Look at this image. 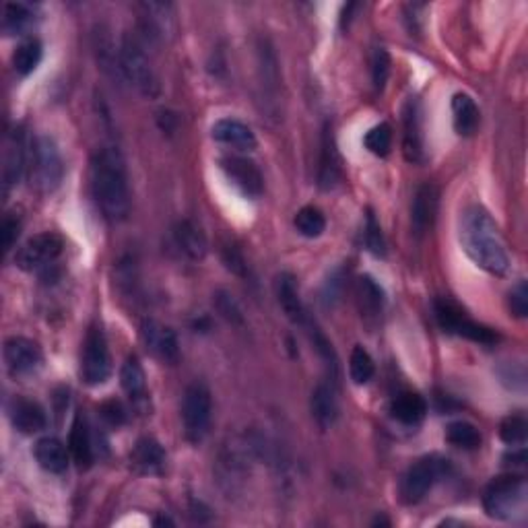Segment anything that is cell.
I'll use <instances>...</instances> for the list:
<instances>
[{
    "mask_svg": "<svg viewBox=\"0 0 528 528\" xmlns=\"http://www.w3.org/2000/svg\"><path fill=\"white\" fill-rule=\"evenodd\" d=\"M459 240L472 263L481 271L502 277L510 271V254L502 240L500 227L493 217L479 204H471L462 211L459 225Z\"/></svg>",
    "mask_w": 528,
    "mask_h": 528,
    "instance_id": "obj_1",
    "label": "cell"
},
{
    "mask_svg": "<svg viewBox=\"0 0 528 528\" xmlns=\"http://www.w3.org/2000/svg\"><path fill=\"white\" fill-rule=\"evenodd\" d=\"M91 188L99 211L112 223L130 215V184L124 157L118 147L99 149L91 161Z\"/></svg>",
    "mask_w": 528,
    "mask_h": 528,
    "instance_id": "obj_2",
    "label": "cell"
},
{
    "mask_svg": "<svg viewBox=\"0 0 528 528\" xmlns=\"http://www.w3.org/2000/svg\"><path fill=\"white\" fill-rule=\"evenodd\" d=\"M120 68L124 81L135 87L143 98L155 99L161 93L160 78L147 54V46L140 42L139 36H124L120 44Z\"/></svg>",
    "mask_w": 528,
    "mask_h": 528,
    "instance_id": "obj_3",
    "label": "cell"
},
{
    "mask_svg": "<svg viewBox=\"0 0 528 528\" xmlns=\"http://www.w3.org/2000/svg\"><path fill=\"white\" fill-rule=\"evenodd\" d=\"M29 178L39 192L50 194L65 180V160L58 145L50 137H37L29 147Z\"/></svg>",
    "mask_w": 528,
    "mask_h": 528,
    "instance_id": "obj_4",
    "label": "cell"
},
{
    "mask_svg": "<svg viewBox=\"0 0 528 528\" xmlns=\"http://www.w3.org/2000/svg\"><path fill=\"white\" fill-rule=\"evenodd\" d=\"M526 506V481L520 475L495 477L483 493L485 514L495 520H514Z\"/></svg>",
    "mask_w": 528,
    "mask_h": 528,
    "instance_id": "obj_5",
    "label": "cell"
},
{
    "mask_svg": "<svg viewBox=\"0 0 528 528\" xmlns=\"http://www.w3.org/2000/svg\"><path fill=\"white\" fill-rule=\"evenodd\" d=\"M450 471V462L442 456H425L407 469L400 479V500L407 506L419 503L428 495L440 479H444Z\"/></svg>",
    "mask_w": 528,
    "mask_h": 528,
    "instance_id": "obj_6",
    "label": "cell"
},
{
    "mask_svg": "<svg viewBox=\"0 0 528 528\" xmlns=\"http://www.w3.org/2000/svg\"><path fill=\"white\" fill-rule=\"evenodd\" d=\"M212 419V399L211 392L204 384L194 382L184 392L182 403V421H184V436L188 442L201 444L209 436Z\"/></svg>",
    "mask_w": 528,
    "mask_h": 528,
    "instance_id": "obj_7",
    "label": "cell"
},
{
    "mask_svg": "<svg viewBox=\"0 0 528 528\" xmlns=\"http://www.w3.org/2000/svg\"><path fill=\"white\" fill-rule=\"evenodd\" d=\"M433 312H436L438 325L444 330V333L459 335L481 345H492L495 343V338H498L493 335L492 328L471 320L467 316V312L461 310V307L454 302H450V299H436V304H433Z\"/></svg>",
    "mask_w": 528,
    "mask_h": 528,
    "instance_id": "obj_8",
    "label": "cell"
},
{
    "mask_svg": "<svg viewBox=\"0 0 528 528\" xmlns=\"http://www.w3.org/2000/svg\"><path fill=\"white\" fill-rule=\"evenodd\" d=\"M139 37L145 46L168 44L176 34V11L170 3H140L139 6Z\"/></svg>",
    "mask_w": 528,
    "mask_h": 528,
    "instance_id": "obj_9",
    "label": "cell"
},
{
    "mask_svg": "<svg viewBox=\"0 0 528 528\" xmlns=\"http://www.w3.org/2000/svg\"><path fill=\"white\" fill-rule=\"evenodd\" d=\"M112 374V359H109V349L104 330L93 325L87 330L83 353H81V378L85 384L101 386Z\"/></svg>",
    "mask_w": 528,
    "mask_h": 528,
    "instance_id": "obj_10",
    "label": "cell"
},
{
    "mask_svg": "<svg viewBox=\"0 0 528 528\" xmlns=\"http://www.w3.org/2000/svg\"><path fill=\"white\" fill-rule=\"evenodd\" d=\"M65 250V242L58 233L46 232L29 238L15 254V264L19 266L21 271L34 273L39 269H46V266L52 264L54 260H58V256Z\"/></svg>",
    "mask_w": 528,
    "mask_h": 528,
    "instance_id": "obj_11",
    "label": "cell"
},
{
    "mask_svg": "<svg viewBox=\"0 0 528 528\" xmlns=\"http://www.w3.org/2000/svg\"><path fill=\"white\" fill-rule=\"evenodd\" d=\"M5 364L13 376H31L44 364L42 347L26 336H11L5 341Z\"/></svg>",
    "mask_w": 528,
    "mask_h": 528,
    "instance_id": "obj_12",
    "label": "cell"
},
{
    "mask_svg": "<svg viewBox=\"0 0 528 528\" xmlns=\"http://www.w3.org/2000/svg\"><path fill=\"white\" fill-rule=\"evenodd\" d=\"M222 170L225 173V178L238 188L242 194L250 196V199H258L264 191V178L260 173L258 165L248 160V157L242 155H225L222 157Z\"/></svg>",
    "mask_w": 528,
    "mask_h": 528,
    "instance_id": "obj_13",
    "label": "cell"
},
{
    "mask_svg": "<svg viewBox=\"0 0 528 528\" xmlns=\"http://www.w3.org/2000/svg\"><path fill=\"white\" fill-rule=\"evenodd\" d=\"M140 333H143L147 349L151 351L157 359H161L163 364H178L180 343L176 333H173L170 326H165L157 320H145Z\"/></svg>",
    "mask_w": 528,
    "mask_h": 528,
    "instance_id": "obj_14",
    "label": "cell"
},
{
    "mask_svg": "<svg viewBox=\"0 0 528 528\" xmlns=\"http://www.w3.org/2000/svg\"><path fill=\"white\" fill-rule=\"evenodd\" d=\"M438 202L440 192L433 184H423L417 188L411 202V227L415 238H423L428 233L438 215Z\"/></svg>",
    "mask_w": 528,
    "mask_h": 528,
    "instance_id": "obj_15",
    "label": "cell"
},
{
    "mask_svg": "<svg viewBox=\"0 0 528 528\" xmlns=\"http://www.w3.org/2000/svg\"><path fill=\"white\" fill-rule=\"evenodd\" d=\"M403 151L407 161L419 163L423 160V120H421V106L417 99H409L403 114Z\"/></svg>",
    "mask_w": 528,
    "mask_h": 528,
    "instance_id": "obj_16",
    "label": "cell"
},
{
    "mask_svg": "<svg viewBox=\"0 0 528 528\" xmlns=\"http://www.w3.org/2000/svg\"><path fill=\"white\" fill-rule=\"evenodd\" d=\"M9 417L13 428L23 436H34L48 425V415H46L44 407L31 399H15L9 407Z\"/></svg>",
    "mask_w": 528,
    "mask_h": 528,
    "instance_id": "obj_17",
    "label": "cell"
},
{
    "mask_svg": "<svg viewBox=\"0 0 528 528\" xmlns=\"http://www.w3.org/2000/svg\"><path fill=\"white\" fill-rule=\"evenodd\" d=\"M212 139L217 143L238 149V151H254L256 149V135L252 132L248 124H243L235 118H222L212 124L211 129Z\"/></svg>",
    "mask_w": 528,
    "mask_h": 528,
    "instance_id": "obj_18",
    "label": "cell"
},
{
    "mask_svg": "<svg viewBox=\"0 0 528 528\" xmlns=\"http://www.w3.org/2000/svg\"><path fill=\"white\" fill-rule=\"evenodd\" d=\"M341 180V157H338L336 140L333 135L330 124L322 130V143H320V165H318V184L322 191H330Z\"/></svg>",
    "mask_w": 528,
    "mask_h": 528,
    "instance_id": "obj_19",
    "label": "cell"
},
{
    "mask_svg": "<svg viewBox=\"0 0 528 528\" xmlns=\"http://www.w3.org/2000/svg\"><path fill=\"white\" fill-rule=\"evenodd\" d=\"M168 454L153 438H140L130 452V467L139 475H161Z\"/></svg>",
    "mask_w": 528,
    "mask_h": 528,
    "instance_id": "obj_20",
    "label": "cell"
},
{
    "mask_svg": "<svg viewBox=\"0 0 528 528\" xmlns=\"http://www.w3.org/2000/svg\"><path fill=\"white\" fill-rule=\"evenodd\" d=\"M277 299H279V305L281 310L285 312V316L294 322V325L304 326L307 320V312L304 307L302 297H299V289H297V281L291 273H281L277 277Z\"/></svg>",
    "mask_w": 528,
    "mask_h": 528,
    "instance_id": "obj_21",
    "label": "cell"
},
{
    "mask_svg": "<svg viewBox=\"0 0 528 528\" xmlns=\"http://www.w3.org/2000/svg\"><path fill=\"white\" fill-rule=\"evenodd\" d=\"M173 242H176L180 252H182L186 258L194 260V263H199V260L207 256L209 250L207 235H204L201 227L191 222V219H184V222L176 223V227H173Z\"/></svg>",
    "mask_w": 528,
    "mask_h": 528,
    "instance_id": "obj_22",
    "label": "cell"
},
{
    "mask_svg": "<svg viewBox=\"0 0 528 528\" xmlns=\"http://www.w3.org/2000/svg\"><path fill=\"white\" fill-rule=\"evenodd\" d=\"M258 75H260V87H263V96L271 104H277L279 98V62L274 57V50L271 48V44L260 42L258 46Z\"/></svg>",
    "mask_w": 528,
    "mask_h": 528,
    "instance_id": "obj_23",
    "label": "cell"
},
{
    "mask_svg": "<svg viewBox=\"0 0 528 528\" xmlns=\"http://www.w3.org/2000/svg\"><path fill=\"white\" fill-rule=\"evenodd\" d=\"M27 153L26 145H23V132L15 130V135L6 140V153H5V168H3V186L5 192H9L15 184H19L23 171L27 168Z\"/></svg>",
    "mask_w": 528,
    "mask_h": 528,
    "instance_id": "obj_24",
    "label": "cell"
},
{
    "mask_svg": "<svg viewBox=\"0 0 528 528\" xmlns=\"http://www.w3.org/2000/svg\"><path fill=\"white\" fill-rule=\"evenodd\" d=\"M310 411L320 430H330L338 419L336 392L330 384H318L312 392Z\"/></svg>",
    "mask_w": 528,
    "mask_h": 528,
    "instance_id": "obj_25",
    "label": "cell"
},
{
    "mask_svg": "<svg viewBox=\"0 0 528 528\" xmlns=\"http://www.w3.org/2000/svg\"><path fill=\"white\" fill-rule=\"evenodd\" d=\"M481 112L475 99L467 93H456L452 98V124L459 137H472L479 129Z\"/></svg>",
    "mask_w": 528,
    "mask_h": 528,
    "instance_id": "obj_26",
    "label": "cell"
},
{
    "mask_svg": "<svg viewBox=\"0 0 528 528\" xmlns=\"http://www.w3.org/2000/svg\"><path fill=\"white\" fill-rule=\"evenodd\" d=\"M34 456L39 467L54 475H60L68 469V452L65 444L57 438H42L34 446Z\"/></svg>",
    "mask_w": 528,
    "mask_h": 528,
    "instance_id": "obj_27",
    "label": "cell"
},
{
    "mask_svg": "<svg viewBox=\"0 0 528 528\" xmlns=\"http://www.w3.org/2000/svg\"><path fill=\"white\" fill-rule=\"evenodd\" d=\"M120 384L135 407L147 405V376L139 357H129L120 369Z\"/></svg>",
    "mask_w": 528,
    "mask_h": 528,
    "instance_id": "obj_28",
    "label": "cell"
},
{
    "mask_svg": "<svg viewBox=\"0 0 528 528\" xmlns=\"http://www.w3.org/2000/svg\"><path fill=\"white\" fill-rule=\"evenodd\" d=\"M357 304L361 316L366 320H378L382 316L386 304L384 289L378 285L376 279L369 277V274H364V277H359L357 281Z\"/></svg>",
    "mask_w": 528,
    "mask_h": 528,
    "instance_id": "obj_29",
    "label": "cell"
},
{
    "mask_svg": "<svg viewBox=\"0 0 528 528\" xmlns=\"http://www.w3.org/2000/svg\"><path fill=\"white\" fill-rule=\"evenodd\" d=\"M390 413L397 421L403 425H417L423 421L425 413H428V403L421 394L417 392H400L397 399L392 400Z\"/></svg>",
    "mask_w": 528,
    "mask_h": 528,
    "instance_id": "obj_30",
    "label": "cell"
},
{
    "mask_svg": "<svg viewBox=\"0 0 528 528\" xmlns=\"http://www.w3.org/2000/svg\"><path fill=\"white\" fill-rule=\"evenodd\" d=\"M70 454H73L75 462L78 467H89L93 462V440H91V431L89 425H87L83 415H77V419L70 428Z\"/></svg>",
    "mask_w": 528,
    "mask_h": 528,
    "instance_id": "obj_31",
    "label": "cell"
},
{
    "mask_svg": "<svg viewBox=\"0 0 528 528\" xmlns=\"http://www.w3.org/2000/svg\"><path fill=\"white\" fill-rule=\"evenodd\" d=\"M93 48H96V57H98L99 67L104 68L108 75L122 78L120 48H116L112 37H109V31L106 27L99 26L96 29V34H93Z\"/></svg>",
    "mask_w": 528,
    "mask_h": 528,
    "instance_id": "obj_32",
    "label": "cell"
},
{
    "mask_svg": "<svg viewBox=\"0 0 528 528\" xmlns=\"http://www.w3.org/2000/svg\"><path fill=\"white\" fill-rule=\"evenodd\" d=\"M42 57H44V48H42V44H39V39L36 37L26 39V42H21L17 46V50H15L13 54L15 73H17L19 77L31 75L39 67Z\"/></svg>",
    "mask_w": 528,
    "mask_h": 528,
    "instance_id": "obj_33",
    "label": "cell"
},
{
    "mask_svg": "<svg viewBox=\"0 0 528 528\" xmlns=\"http://www.w3.org/2000/svg\"><path fill=\"white\" fill-rule=\"evenodd\" d=\"M36 15L23 3H6L3 9V31L6 36H21L34 26Z\"/></svg>",
    "mask_w": 528,
    "mask_h": 528,
    "instance_id": "obj_34",
    "label": "cell"
},
{
    "mask_svg": "<svg viewBox=\"0 0 528 528\" xmlns=\"http://www.w3.org/2000/svg\"><path fill=\"white\" fill-rule=\"evenodd\" d=\"M446 442L452 444L454 448H461V450L472 452L481 448V431L475 428V425L469 421H452L446 428Z\"/></svg>",
    "mask_w": 528,
    "mask_h": 528,
    "instance_id": "obj_35",
    "label": "cell"
},
{
    "mask_svg": "<svg viewBox=\"0 0 528 528\" xmlns=\"http://www.w3.org/2000/svg\"><path fill=\"white\" fill-rule=\"evenodd\" d=\"M294 225L295 230L299 232V235H304V238H320L322 233L326 230V217L322 215V211L316 207H304L297 211V215L294 219Z\"/></svg>",
    "mask_w": 528,
    "mask_h": 528,
    "instance_id": "obj_36",
    "label": "cell"
},
{
    "mask_svg": "<svg viewBox=\"0 0 528 528\" xmlns=\"http://www.w3.org/2000/svg\"><path fill=\"white\" fill-rule=\"evenodd\" d=\"M374 374H376V366H374L372 356H369V353L361 345L353 347L351 357H349V376H351V380L356 382L357 386H364V384H368L369 380H372Z\"/></svg>",
    "mask_w": 528,
    "mask_h": 528,
    "instance_id": "obj_37",
    "label": "cell"
},
{
    "mask_svg": "<svg viewBox=\"0 0 528 528\" xmlns=\"http://www.w3.org/2000/svg\"><path fill=\"white\" fill-rule=\"evenodd\" d=\"M364 147L376 157H386L392 149V129L386 122L369 129L364 137Z\"/></svg>",
    "mask_w": 528,
    "mask_h": 528,
    "instance_id": "obj_38",
    "label": "cell"
},
{
    "mask_svg": "<svg viewBox=\"0 0 528 528\" xmlns=\"http://www.w3.org/2000/svg\"><path fill=\"white\" fill-rule=\"evenodd\" d=\"M528 436V423L523 415H510L500 425V438L503 442L514 446H524Z\"/></svg>",
    "mask_w": 528,
    "mask_h": 528,
    "instance_id": "obj_39",
    "label": "cell"
},
{
    "mask_svg": "<svg viewBox=\"0 0 528 528\" xmlns=\"http://www.w3.org/2000/svg\"><path fill=\"white\" fill-rule=\"evenodd\" d=\"M212 304H215L217 312L222 314V316L230 322V325H243L242 307L238 302H235L232 294H227V291H217Z\"/></svg>",
    "mask_w": 528,
    "mask_h": 528,
    "instance_id": "obj_40",
    "label": "cell"
},
{
    "mask_svg": "<svg viewBox=\"0 0 528 528\" xmlns=\"http://www.w3.org/2000/svg\"><path fill=\"white\" fill-rule=\"evenodd\" d=\"M390 75V54L384 48H376L372 58V83L376 91H382Z\"/></svg>",
    "mask_w": 528,
    "mask_h": 528,
    "instance_id": "obj_41",
    "label": "cell"
},
{
    "mask_svg": "<svg viewBox=\"0 0 528 528\" xmlns=\"http://www.w3.org/2000/svg\"><path fill=\"white\" fill-rule=\"evenodd\" d=\"M366 246L376 256L386 254V242L380 225H378L374 212H368V222H366Z\"/></svg>",
    "mask_w": 528,
    "mask_h": 528,
    "instance_id": "obj_42",
    "label": "cell"
},
{
    "mask_svg": "<svg viewBox=\"0 0 528 528\" xmlns=\"http://www.w3.org/2000/svg\"><path fill=\"white\" fill-rule=\"evenodd\" d=\"M508 305L512 316L516 318H526L528 314V287L524 281H520L516 287H512L510 297H508Z\"/></svg>",
    "mask_w": 528,
    "mask_h": 528,
    "instance_id": "obj_43",
    "label": "cell"
},
{
    "mask_svg": "<svg viewBox=\"0 0 528 528\" xmlns=\"http://www.w3.org/2000/svg\"><path fill=\"white\" fill-rule=\"evenodd\" d=\"M99 417L109 428H120L126 423V409L120 400H106L99 405Z\"/></svg>",
    "mask_w": 528,
    "mask_h": 528,
    "instance_id": "obj_44",
    "label": "cell"
},
{
    "mask_svg": "<svg viewBox=\"0 0 528 528\" xmlns=\"http://www.w3.org/2000/svg\"><path fill=\"white\" fill-rule=\"evenodd\" d=\"M222 254H223V263H225V266H227V269H230L232 273L240 274V277H243V274L248 273V264H246V260H243L240 248H235L233 243H223Z\"/></svg>",
    "mask_w": 528,
    "mask_h": 528,
    "instance_id": "obj_45",
    "label": "cell"
},
{
    "mask_svg": "<svg viewBox=\"0 0 528 528\" xmlns=\"http://www.w3.org/2000/svg\"><path fill=\"white\" fill-rule=\"evenodd\" d=\"M341 291H343V274L341 271H335L325 283V289H322V302H325L326 307H333L338 299H341Z\"/></svg>",
    "mask_w": 528,
    "mask_h": 528,
    "instance_id": "obj_46",
    "label": "cell"
},
{
    "mask_svg": "<svg viewBox=\"0 0 528 528\" xmlns=\"http://www.w3.org/2000/svg\"><path fill=\"white\" fill-rule=\"evenodd\" d=\"M19 232H21V222L17 217H5L3 222V248L5 252H9L15 242L19 238Z\"/></svg>",
    "mask_w": 528,
    "mask_h": 528,
    "instance_id": "obj_47",
    "label": "cell"
}]
</instances>
